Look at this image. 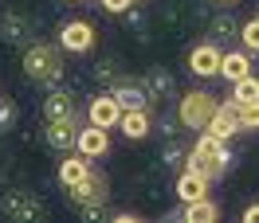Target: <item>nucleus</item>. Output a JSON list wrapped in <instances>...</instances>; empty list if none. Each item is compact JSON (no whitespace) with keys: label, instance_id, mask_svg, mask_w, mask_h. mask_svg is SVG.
Returning <instances> with one entry per match:
<instances>
[{"label":"nucleus","instance_id":"8","mask_svg":"<svg viewBox=\"0 0 259 223\" xmlns=\"http://www.w3.org/2000/svg\"><path fill=\"white\" fill-rule=\"evenodd\" d=\"M75 149H79L87 160H95V157H102L106 149H110V133L102 126H87V129H79V137H75Z\"/></svg>","mask_w":259,"mask_h":223},{"label":"nucleus","instance_id":"18","mask_svg":"<svg viewBox=\"0 0 259 223\" xmlns=\"http://www.w3.org/2000/svg\"><path fill=\"white\" fill-rule=\"evenodd\" d=\"M181 219L185 223H212V219H220V207L204 196V200H193V204L181 207Z\"/></svg>","mask_w":259,"mask_h":223},{"label":"nucleus","instance_id":"13","mask_svg":"<svg viewBox=\"0 0 259 223\" xmlns=\"http://www.w3.org/2000/svg\"><path fill=\"white\" fill-rule=\"evenodd\" d=\"M177 196H181V204H193V200H204L208 196V176H200L193 173V169H185L177 180Z\"/></svg>","mask_w":259,"mask_h":223},{"label":"nucleus","instance_id":"24","mask_svg":"<svg viewBox=\"0 0 259 223\" xmlns=\"http://www.w3.org/2000/svg\"><path fill=\"white\" fill-rule=\"evenodd\" d=\"M102 8H106V12H126L130 0H102Z\"/></svg>","mask_w":259,"mask_h":223},{"label":"nucleus","instance_id":"9","mask_svg":"<svg viewBox=\"0 0 259 223\" xmlns=\"http://www.w3.org/2000/svg\"><path fill=\"white\" fill-rule=\"evenodd\" d=\"M87 118H91V126L114 129V126H118V118H122V106H118V98H114V94H98L95 102H91Z\"/></svg>","mask_w":259,"mask_h":223},{"label":"nucleus","instance_id":"23","mask_svg":"<svg viewBox=\"0 0 259 223\" xmlns=\"http://www.w3.org/2000/svg\"><path fill=\"white\" fill-rule=\"evenodd\" d=\"M12 122H16V106L12 102H0V129H8Z\"/></svg>","mask_w":259,"mask_h":223},{"label":"nucleus","instance_id":"28","mask_svg":"<svg viewBox=\"0 0 259 223\" xmlns=\"http://www.w3.org/2000/svg\"><path fill=\"white\" fill-rule=\"evenodd\" d=\"M67 4H71V0H67Z\"/></svg>","mask_w":259,"mask_h":223},{"label":"nucleus","instance_id":"25","mask_svg":"<svg viewBox=\"0 0 259 223\" xmlns=\"http://www.w3.org/2000/svg\"><path fill=\"white\" fill-rule=\"evenodd\" d=\"M243 223H259V204H247V207H243Z\"/></svg>","mask_w":259,"mask_h":223},{"label":"nucleus","instance_id":"12","mask_svg":"<svg viewBox=\"0 0 259 223\" xmlns=\"http://www.w3.org/2000/svg\"><path fill=\"white\" fill-rule=\"evenodd\" d=\"M0 211H4V215H12V219H35L44 207L35 204V200H28L24 192H8V196L0 200Z\"/></svg>","mask_w":259,"mask_h":223},{"label":"nucleus","instance_id":"21","mask_svg":"<svg viewBox=\"0 0 259 223\" xmlns=\"http://www.w3.org/2000/svg\"><path fill=\"white\" fill-rule=\"evenodd\" d=\"M236 118H240V129H259V98L255 102H240Z\"/></svg>","mask_w":259,"mask_h":223},{"label":"nucleus","instance_id":"22","mask_svg":"<svg viewBox=\"0 0 259 223\" xmlns=\"http://www.w3.org/2000/svg\"><path fill=\"white\" fill-rule=\"evenodd\" d=\"M240 39H243V47H247V51H259V20H247V24H243Z\"/></svg>","mask_w":259,"mask_h":223},{"label":"nucleus","instance_id":"27","mask_svg":"<svg viewBox=\"0 0 259 223\" xmlns=\"http://www.w3.org/2000/svg\"><path fill=\"white\" fill-rule=\"evenodd\" d=\"M216 4H236V0H216Z\"/></svg>","mask_w":259,"mask_h":223},{"label":"nucleus","instance_id":"7","mask_svg":"<svg viewBox=\"0 0 259 223\" xmlns=\"http://www.w3.org/2000/svg\"><path fill=\"white\" fill-rule=\"evenodd\" d=\"M220 51L212 47V43H200V47L189 51V71H193L196 79H212V75H220Z\"/></svg>","mask_w":259,"mask_h":223},{"label":"nucleus","instance_id":"1","mask_svg":"<svg viewBox=\"0 0 259 223\" xmlns=\"http://www.w3.org/2000/svg\"><path fill=\"white\" fill-rule=\"evenodd\" d=\"M185 169L208 176V180L212 176H224V169H228V141L204 129V133L193 141V153H189V160H185Z\"/></svg>","mask_w":259,"mask_h":223},{"label":"nucleus","instance_id":"19","mask_svg":"<svg viewBox=\"0 0 259 223\" xmlns=\"http://www.w3.org/2000/svg\"><path fill=\"white\" fill-rule=\"evenodd\" d=\"M28 35H32V24H28L24 16H16V12H12V16L4 20V39H12V43H24Z\"/></svg>","mask_w":259,"mask_h":223},{"label":"nucleus","instance_id":"4","mask_svg":"<svg viewBox=\"0 0 259 223\" xmlns=\"http://www.w3.org/2000/svg\"><path fill=\"white\" fill-rule=\"evenodd\" d=\"M59 47L71 51V55H87V51L95 47V28L87 20H67L63 28H59Z\"/></svg>","mask_w":259,"mask_h":223},{"label":"nucleus","instance_id":"15","mask_svg":"<svg viewBox=\"0 0 259 223\" xmlns=\"http://www.w3.org/2000/svg\"><path fill=\"white\" fill-rule=\"evenodd\" d=\"M44 118H48V122H71V118H75V98L67 94V90H55V94L44 102Z\"/></svg>","mask_w":259,"mask_h":223},{"label":"nucleus","instance_id":"16","mask_svg":"<svg viewBox=\"0 0 259 223\" xmlns=\"http://www.w3.org/2000/svg\"><path fill=\"white\" fill-rule=\"evenodd\" d=\"M118 129L126 133L130 141H142L149 133V114L146 110H122V118H118Z\"/></svg>","mask_w":259,"mask_h":223},{"label":"nucleus","instance_id":"20","mask_svg":"<svg viewBox=\"0 0 259 223\" xmlns=\"http://www.w3.org/2000/svg\"><path fill=\"white\" fill-rule=\"evenodd\" d=\"M232 86H236V90H232V98H236V102H255V98H259V79H255V75L232 82Z\"/></svg>","mask_w":259,"mask_h":223},{"label":"nucleus","instance_id":"17","mask_svg":"<svg viewBox=\"0 0 259 223\" xmlns=\"http://www.w3.org/2000/svg\"><path fill=\"white\" fill-rule=\"evenodd\" d=\"M220 75H224L228 82H240V79H247V75H255V71H251V59H247L243 51H232V55L220 59Z\"/></svg>","mask_w":259,"mask_h":223},{"label":"nucleus","instance_id":"26","mask_svg":"<svg viewBox=\"0 0 259 223\" xmlns=\"http://www.w3.org/2000/svg\"><path fill=\"white\" fill-rule=\"evenodd\" d=\"M114 219H118V223H138V219H142V215H138V211H118Z\"/></svg>","mask_w":259,"mask_h":223},{"label":"nucleus","instance_id":"11","mask_svg":"<svg viewBox=\"0 0 259 223\" xmlns=\"http://www.w3.org/2000/svg\"><path fill=\"white\" fill-rule=\"evenodd\" d=\"M110 94L118 98V106H122V110H146V106H149L146 82H122V86H114Z\"/></svg>","mask_w":259,"mask_h":223},{"label":"nucleus","instance_id":"2","mask_svg":"<svg viewBox=\"0 0 259 223\" xmlns=\"http://www.w3.org/2000/svg\"><path fill=\"white\" fill-rule=\"evenodd\" d=\"M63 71V47H51V43H32L24 51V75L32 82H55Z\"/></svg>","mask_w":259,"mask_h":223},{"label":"nucleus","instance_id":"3","mask_svg":"<svg viewBox=\"0 0 259 223\" xmlns=\"http://www.w3.org/2000/svg\"><path fill=\"white\" fill-rule=\"evenodd\" d=\"M216 98L204 94V90H193V94H185L181 98V106H177V118H181V126H189V129H204L208 126V118L216 114Z\"/></svg>","mask_w":259,"mask_h":223},{"label":"nucleus","instance_id":"10","mask_svg":"<svg viewBox=\"0 0 259 223\" xmlns=\"http://www.w3.org/2000/svg\"><path fill=\"white\" fill-rule=\"evenodd\" d=\"M87 173H91V160L82 157L79 149H75V153H63V160H59V184H63V188L79 184Z\"/></svg>","mask_w":259,"mask_h":223},{"label":"nucleus","instance_id":"14","mask_svg":"<svg viewBox=\"0 0 259 223\" xmlns=\"http://www.w3.org/2000/svg\"><path fill=\"white\" fill-rule=\"evenodd\" d=\"M75 137H79L75 118H71V122H48V145L55 153H71V149H75Z\"/></svg>","mask_w":259,"mask_h":223},{"label":"nucleus","instance_id":"5","mask_svg":"<svg viewBox=\"0 0 259 223\" xmlns=\"http://www.w3.org/2000/svg\"><path fill=\"white\" fill-rule=\"evenodd\" d=\"M236 110H240V102H236V98H224V102H220V106H216V114H212L208 118V133H216V137H236V133H240V118H236Z\"/></svg>","mask_w":259,"mask_h":223},{"label":"nucleus","instance_id":"6","mask_svg":"<svg viewBox=\"0 0 259 223\" xmlns=\"http://www.w3.org/2000/svg\"><path fill=\"white\" fill-rule=\"evenodd\" d=\"M67 192H71V200H75L79 207L102 204V200H106V176H102V173H87L79 184H71Z\"/></svg>","mask_w":259,"mask_h":223}]
</instances>
